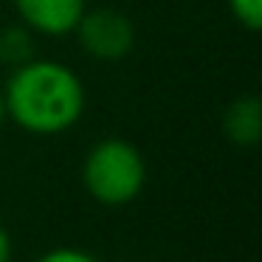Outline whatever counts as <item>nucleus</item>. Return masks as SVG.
<instances>
[{
  "label": "nucleus",
  "mask_w": 262,
  "mask_h": 262,
  "mask_svg": "<svg viewBox=\"0 0 262 262\" xmlns=\"http://www.w3.org/2000/svg\"><path fill=\"white\" fill-rule=\"evenodd\" d=\"M85 9V0H14L17 20L37 37L74 34Z\"/></svg>",
  "instance_id": "20e7f679"
},
{
  "label": "nucleus",
  "mask_w": 262,
  "mask_h": 262,
  "mask_svg": "<svg viewBox=\"0 0 262 262\" xmlns=\"http://www.w3.org/2000/svg\"><path fill=\"white\" fill-rule=\"evenodd\" d=\"M223 133L237 147H254L262 138V102L256 96H239L223 113Z\"/></svg>",
  "instance_id": "39448f33"
},
{
  "label": "nucleus",
  "mask_w": 262,
  "mask_h": 262,
  "mask_svg": "<svg viewBox=\"0 0 262 262\" xmlns=\"http://www.w3.org/2000/svg\"><path fill=\"white\" fill-rule=\"evenodd\" d=\"M6 121V102H3V91H0V127Z\"/></svg>",
  "instance_id": "9d476101"
},
{
  "label": "nucleus",
  "mask_w": 262,
  "mask_h": 262,
  "mask_svg": "<svg viewBox=\"0 0 262 262\" xmlns=\"http://www.w3.org/2000/svg\"><path fill=\"white\" fill-rule=\"evenodd\" d=\"M37 57V34L23 23H12L0 29V65L9 71L31 62Z\"/></svg>",
  "instance_id": "423d86ee"
},
{
  "label": "nucleus",
  "mask_w": 262,
  "mask_h": 262,
  "mask_svg": "<svg viewBox=\"0 0 262 262\" xmlns=\"http://www.w3.org/2000/svg\"><path fill=\"white\" fill-rule=\"evenodd\" d=\"M37 262H99V259L79 248H54L48 254H42Z\"/></svg>",
  "instance_id": "6e6552de"
},
{
  "label": "nucleus",
  "mask_w": 262,
  "mask_h": 262,
  "mask_svg": "<svg viewBox=\"0 0 262 262\" xmlns=\"http://www.w3.org/2000/svg\"><path fill=\"white\" fill-rule=\"evenodd\" d=\"M231 17L245 31H259L262 26V0H226Z\"/></svg>",
  "instance_id": "0eeeda50"
},
{
  "label": "nucleus",
  "mask_w": 262,
  "mask_h": 262,
  "mask_svg": "<svg viewBox=\"0 0 262 262\" xmlns=\"http://www.w3.org/2000/svg\"><path fill=\"white\" fill-rule=\"evenodd\" d=\"M12 251H14L12 237H9L6 228L0 226V262H12Z\"/></svg>",
  "instance_id": "1a4fd4ad"
},
{
  "label": "nucleus",
  "mask_w": 262,
  "mask_h": 262,
  "mask_svg": "<svg viewBox=\"0 0 262 262\" xmlns=\"http://www.w3.org/2000/svg\"><path fill=\"white\" fill-rule=\"evenodd\" d=\"M82 181L88 194L102 206H127L147 183V161L136 144L124 138H102L85 155Z\"/></svg>",
  "instance_id": "f03ea898"
},
{
  "label": "nucleus",
  "mask_w": 262,
  "mask_h": 262,
  "mask_svg": "<svg viewBox=\"0 0 262 262\" xmlns=\"http://www.w3.org/2000/svg\"><path fill=\"white\" fill-rule=\"evenodd\" d=\"M3 102L6 119H12L20 130L34 136H59L76 127L88 96L79 74L71 65L34 57L31 62L9 71Z\"/></svg>",
  "instance_id": "f257e3e1"
},
{
  "label": "nucleus",
  "mask_w": 262,
  "mask_h": 262,
  "mask_svg": "<svg viewBox=\"0 0 262 262\" xmlns=\"http://www.w3.org/2000/svg\"><path fill=\"white\" fill-rule=\"evenodd\" d=\"M74 37L96 62H121L136 48V26L119 9H85Z\"/></svg>",
  "instance_id": "7ed1b4c3"
}]
</instances>
